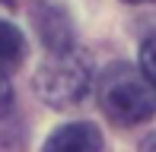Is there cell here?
Masks as SVG:
<instances>
[{
	"mask_svg": "<svg viewBox=\"0 0 156 152\" xmlns=\"http://www.w3.org/2000/svg\"><path fill=\"white\" fill-rule=\"evenodd\" d=\"M89 82H93L89 57L76 48H67V51H51L48 60L38 67L35 92L51 108H73L76 101L86 98Z\"/></svg>",
	"mask_w": 156,
	"mask_h": 152,
	"instance_id": "7a4b0ae2",
	"label": "cell"
},
{
	"mask_svg": "<svg viewBox=\"0 0 156 152\" xmlns=\"http://www.w3.org/2000/svg\"><path fill=\"white\" fill-rule=\"evenodd\" d=\"M124 3H156V0H124Z\"/></svg>",
	"mask_w": 156,
	"mask_h": 152,
	"instance_id": "ba28073f",
	"label": "cell"
},
{
	"mask_svg": "<svg viewBox=\"0 0 156 152\" xmlns=\"http://www.w3.org/2000/svg\"><path fill=\"white\" fill-rule=\"evenodd\" d=\"M35 29H38V35H41L48 51H67V48H73V25H70V19L58 6H51V3L35 6Z\"/></svg>",
	"mask_w": 156,
	"mask_h": 152,
	"instance_id": "277c9868",
	"label": "cell"
},
{
	"mask_svg": "<svg viewBox=\"0 0 156 152\" xmlns=\"http://www.w3.org/2000/svg\"><path fill=\"white\" fill-rule=\"evenodd\" d=\"M99 105L112 124L134 127L156 114V89L140 73V67L112 64L99 79Z\"/></svg>",
	"mask_w": 156,
	"mask_h": 152,
	"instance_id": "6da1fadb",
	"label": "cell"
},
{
	"mask_svg": "<svg viewBox=\"0 0 156 152\" xmlns=\"http://www.w3.org/2000/svg\"><path fill=\"white\" fill-rule=\"evenodd\" d=\"M23 60H26V35L10 19H0V73L16 70Z\"/></svg>",
	"mask_w": 156,
	"mask_h": 152,
	"instance_id": "5b68a950",
	"label": "cell"
},
{
	"mask_svg": "<svg viewBox=\"0 0 156 152\" xmlns=\"http://www.w3.org/2000/svg\"><path fill=\"white\" fill-rule=\"evenodd\" d=\"M41 152H102V133L93 124H64L48 136Z\"/></svg>",
	"mask_w": 156,
	"mask_h": 152,
	"instance_id": "3957f363",
	"label": "cell"
},
{
	"mask_svg": "<svg viewBox=\"0 0 156 152\" xmlns=\"http://www.w3.org/2000/svg\"><path fill=\"white\" fill-rule=\"evenodd\" d=\"M140 73L150 79V86L156 89V35H150L140 45Z\"/></svg>",
	"mask_w": 156,
	"mask_h": 152,
	"instance_id": "8992f818",
	"label": "cell"
},
{
	"mask_svg": "<svg viewBox=\"0 0 156 152\" xmlns=\"http://www.w3.org/2000/svg\"><path fill=\"white\" fill-rule=\"evenodd\" d=\"M10 108H13V89H10L6 73H0V121L10 114Z\"/></svg>",
	"mask_w": 156,
	"mask_h": 152,
	"instance_id": "52a82bcc",
	"label": "cell"
}]
</instances>
